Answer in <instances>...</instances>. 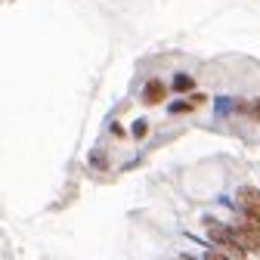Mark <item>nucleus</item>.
Segmentation results:
<instances>
[{
  "label": "nucleus",
  "instance_id": "1",
  "mask_svg": "<svg viewBox=\"0 0 260 260\" xmlns=\"http://www.w3.org/2000/svg\"><path fill=\"white\" fill-rule=\"evenodd\" d=\"M208 239L214 242V245H220L230 257H245L248 251H245V245L239 242V236H236V230L233 226H223V223H214V220H208Z\"/></svg>",
  "mask_w": 260,
  "mask_h": 260
},
{
  "label": "nucleus",
  "instance_id": "2",
  "mask_svg": "<svg viewBox=\"0 0 260 260\" xmlns=\"http://www.w3.org/2000/svg\"><path fill=\"white\" fill-rule=\"evenodd\" d=\"M239 208L248 223L260 226V189H239Z\"/></svg>",
  "mask_w": 260,
  "mask_h": 260
},
{
  "label": "nucleus",
  "instance_id": "3",
  "mask_svg": "<svg viewBox=\"0 0 260 260\" xmlns=\"http://www.w3.org/2000/svg\"><path fill=\"white\" fill-rule=\"evenodd\" d=\"M233 230H236V236H239V242L245 245V251H248V254H260V226H254V223L242 220V223H236V226H233Z\"/></svg>",
  "mask_w": 260,
  "mask_h": 260
},
{
  "label": "nucleus",
  "instance_id": "4",
  "mask_svg": "<svg viewBox=\"0 0 260 260\" xmlns=\"http://www.w3.org/2000/svg\"><path fill=\"white\" fill-rule=\"evenodd\" d=\"M165 93H168L165 81H149L146 90H143V103L146 106H158V103H165Z\"/></svg>",
  "mask_w": 260,
  "mask_h": 260
},
{
  "label": "nucleus",
  "instance_id": "5",
  "mask_svg": "<svg viewBox=\"0 0 260 260\" xmlns=\"http://www.w3.org/2000/svg\"><path fill=\"white\" fill-rule=\"evenodd\" d=\"M192 87H195V81H192L189 75H183V72H180V75L174 78V90H177V93H189Z\"/></svg>",
  "mask_w": 260,
  "mask_h": 260
},
{
  "label": "nucleus",
  "instance_id": "6",
  "mask_svg": "<svg viewBox=\"0 0 260 260\" xmlns=\"http://www.w3.org/2000/svg\"><path fill=\"white\" fill-rule=\"evenodd\" d=\"M239 112L248 115V118H254V121H260V103H242Z\"/></svg>",
  "mask_w": 260,
  "mask_h": 260
},
{
  "label": "nucleus",
  "instance_id": "7",
  "mask_svg": "<svg viewBox=\"0 0 260 260\" xmlns=\"http://www.w3.org/2000/svg\"><path fill=\"white\" fill-rule=\"evenodd\" d=\"M171 112H174V115H186V112H192V103H174Z\"/></svg>",
  "mask_w": 260,
  "mask_h": 260
},
{
  "label": "nucleus",
  "instance_id": "8",
  "mask_svg": "<svg viewBox=\"0 0 260 260\" xmlns=\"http://www.w3.org/2000/svg\"><path fill=\"white\" fill-rule=\"evenodd\" d=\"M205 260H236V257H230V254H217V251H211V254H205Z\"/></svg>",
  "mask_w": 260,
  "mask_h": 260
},
{
  "label": "nucleus",
  "instance_id": "9",
  "mask_svg": "<svg viewBox=\"0 0 260 260\" xmlns=\"http://www.w3.org/2000/svg\"><path fill=\"white\" fill-rule=\"evenodd\" d=\"M134 137H137V140H140V137H146V124H143V121H137V124H134Z\"/></svg>",
  "mask_w": 260,
  "mask_h": 260
}]
</instances>
